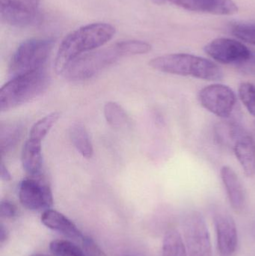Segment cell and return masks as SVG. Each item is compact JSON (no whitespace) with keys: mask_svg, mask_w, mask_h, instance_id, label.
Instances as JSON below:
<instances>
[{"mask_svg":"<svg viewBox=\"0 0 255 256\" xmlns=\"http://www.w3.org/2000/svg\"><path fill=\"white\" fill-rule=\"evenodd\" d=\"M17 214L16 206L8 200H2L0 204V215L5 219H12Z\"/></svg>","mask_w":255,"mask_h":256,"instance_id":"obj_27","label":"cell"},{"mask_svg":"<svg viewBox=\"0 0 255 256\" xmlns=\"http://www.w3.org/2000/svg\"><path fill=\"white\" fill-rule=\"evenodd\" d=\"M155 70L170 74L192 76L204 80H221L223 72L216 63L203 57L187 54L160 56L149 62Z\"/></svg>","mask_w":255,"mask_h":256,"instance_id":"obj_2","label":"cell"},{"mask_svg":"<svg viewBox=\"0 0 255 256\" xmlns=\"http://www.w3.org/2000/svg\"><path fill=\"white\" fill-rule=\"evenodd\" d=\"M22 126L17 123H1L0 127V152L3 156L17 144L22 135Z\"/></svg>","mask_w":255,"mask_h":256,"instance_id":"obj_18","label":"cell"},{"mask_svg":"<svg viewBox=\"0 0 255 256\" xmlns=\"http://www.w3.org/2000/svg\"><path fill=\"white\" fill-rule=\"evenodd\" d=\"M118 46L124 56L140 55L150 52L151 46L142 40H130L118 42Z\"/></svg>","mask_w":255,"mask_h":256,"instance_id":"obj_25","label":"cell"},{"mask_svg":"<svg viewBox=\"0 0 255 256\" xmlns=\"http://www.w3.org/2000/svg\"><path fill=\"white\" fill-rule=\"evenodd\" d=\"M192 12L217 15H232L238 12L233 0H166Z\"/></svg>","mask_w":255,"mask_h":256,"instance_id":"obj_12","label":"cell"},{"mask_svg":"<svg viewBox=\"0 0 255 256\" xmlns=\"http://www.w3.org/2000/svg\"><path fill=\"white\" fill-rule=\"evenodd\" d=\"M40 220L45 226L58 232L69 238L80 242L84 237L80 230L70 220L57 210L50 208L45 210Z\"/></svg>","mask_w":255,"mask_h":256,"instance_id":"obj_15","label":"cell"},{"mask_svg":"<svg viewBox=\"0 0 255 256\" xmlns=\"http://www.w3.org/2000/svg\"></svg>","mask_w":255,"mask_h":256,"instance_id":"obj_32","label":"cell"},{"mask_svg":"<svg viewBox=\"0 0 255 256\" xmlns=\"http://www.w3.org/2000/svg\"><path fill=\"white\" fill-rule=\"evenodd\" d=\"M184 237L187 256H212L211 237L202 214L192 212L186 215Z\"/></svg>","mask_w":255,"mask_h":256,"instance_id":"obj_6","label":"cell"},{"mask_svg":"<svg viewBox=\"0 0 255 256\" xmlns=\"http://www.w3.org/2000/svg\"><path fill=\"white\" fill-rule=\"evenodd\" d=\"M199 100L207 110L220 118H227L235 110L237 97L235 92L223 84H212L200 90Z\"/></svg>","mask_w":255,"mask_h":256,"instance_id":"obj_7","label":"cell"},{"mask_svg":"<svg viewBox=\"0 0 255 256\" xmlns=\"http://www.w3.org/2000/svg\"><path fill=\"white\" fill-rule=\"evenodd\" d=\"M19 202L30 210H47L53 204L50 188L36 178H27L21 182L18 191Z\"/></svg>","mask_w":255,"mask_h":256,"instance_id":"obj_9","label":"cell"},{"mask_svg":"<svg viewBox=\"0 0 255 256\" xmlns=\"http://www.w3.org/2000/svg\"><path fill=\"white\" fill-rule=\"evenodd\" d=\"M124 56L118 43L113 46L82 54L73 60L64 70V76L70 80H85L92 78Z\"/></svg>","mask_w":255,"mask_h":256,"instance_id":"obj_5","label":"cell"},{"mask_svg":"<svg viewBox=\"0 0 255 256\" xmlns=\"http://www.w3.org/2000/svg\"><path fill=\"white\" fill-rule=\"evenodd\" d=\"M231 31L238 38L255 45V22H236L232 25Z\"/></svg>","mask_w":255,"mask_h":256,"instance_id":"obj_23","label":"cell"},{"mask_svg":"<svg viewBox=\"0 0 255 256\" xmlns=\"http://www.w3.org/2000/svg\"><path fill=\"white\" fill-rule=\"evenodd\" d=\"M220 176L232 207L236 212H242L247 204V196L239 176L229 166L222 167Z\"/></svg>","mask_w":255,"mask_h":256,"instance_id":"obj_13","label":"cell"},{"mask_svg":"<svg viewBox=\"0 0 255 256\" xmlns=\"http://www.w3.org/2000/svg\"><path fill=\"white\" fill-rule=\"evenodd\" d=\"M8 238V232H7V228L3 226V224H1L0 226V243L2 244Z\"/></svg>","mask_w":255,"mask_h":256,"instance_id":"obj_29","label":"cell"},{"mask_svg":"<svg viewBox=\"0 0 255 256\" xmlns=\"http://www.w3.org/2000/svg\"><path fill=\"white\" fill-rule=\"evenodd\" d=\"M40 0H0L1 20L14 26H25L37 16Z\"/></svg>","mask_w":255,"mask_h":256,"instance_id":"obj_10","label":"cell"},{"mask_svg":"<svg viewBox=\"0 0 255 256\" xmlns=\"http://www.w3.org/2000/svg\"><path fill=\"white\" fill-rule=\"evenodd\" d=\"M80 244L81 248L88 256H108L97 244L88 236H84Z\"/></svg>","mask_w":255,"mask_h":256,"instance_id":"obj_26","label":"cell"},{"mask_svg":"<svg viewBox=\"0 0 255 256\" xmlns=\"http://www.w3.org/2000/svg\"><path fill=\"white\" fill-rule=\"evenodd\" d=\"M115 33V27L105 22L88 24L75 30L60 45L55 58V72L58 74H64L73 60L103 46L113 38Z\"/></svg>","mask_w":255,"mask_h":256,"instance_id":"obj_1","label":"cell"},{"mask_svg":"<svg viewBox=\"0 0 255 256\" xmlns=\"http://www.w3.org/2000/svg\"><path fill=\"white\" fill-rule=\"evenodd\" d=\"M205 50L215 61L225 64L244 66L254 55L244 44L227 38L214 39L205 46Z\"/></svg>","mask_w":255,"mask_h":256,"instance_id":"obj_8","label":"cell"},{"mask_svg":"<svg viewBox=\"0 0 255 256\" xmlns=\"http://www.w3.org/2000/svg\"><path fill=\"white\" fill-rule=\"evenodd\" d=\"M214 222L220 256H233L238 245V233L235 220L229 212L217 208L214 212Z\"/></svg>","mask_w":255,"mask_h":256,"instance_id":"obj_11","label":"cell"},{"mask_svg":"<svg viewBox=\"0 0 255 256\" xmlns=\"http://www.w3.org/2000/svg\"><path fill=\"white\" fill-rule=\"evenodd\" d=\"M49 82V76L43 68L12 78L0 90V110H10L38 97L46 90Z\"/></svg>","mask_w":255,"mask_h":256,"instance_id":"obj_3","label":"cell"},{"mask_svg":"<svg viewBox=\"0 0 255 256\" xmlns=\"http://www.w3.org/2000/svg\"><path fill=\"white\" fill-rule=\"evenodd\" d=\"M253 138H254V140H255V127H254V136H253Z\"/></svg>","mask_w":255,"mask_h":256,"instance_id":"obj_31","label":"cell"},{"mask_svg":"<svg viewBox=\"0 0 255 256\" xmlns=\"http://www.w3.org/2000/svg\"><path fill=\"white\" fill-rule=\"evenodd\" d=\"M234 152L247 177L255 176V140L243 130L233 144Z\"/></svg>","mask_w":255,"mask_h":256,"instance_id":"obj_14","label":"cell"},{"mask_svg":"<svg viewBox=\"0 0 255 256\" xmlns=\"http://www.w3.org/2000/svg\"><path fill=\"white\" fill-rule=\"evenodd\" d=\"M21 161L29 176L38 178L43 167L41 142L28 138L22 147Z\"/></svg>","mask_w":255,"mask_h":256,"instance_id":"obj_16","label":"cell"},{"mask_svg":"<svg viewBox=\"0 0 255 256\" xmlns=\"http://www.w3.org/2000/svg\"><path fill=\"white\" fill-rule=\"evenodd\" d=\"M49 250L55 256H88L81 246L67 240H52Z\"/></svg>","mask_w":255,"mask_h":256,"instance_id":"obj_22","label":"cell"},{"mask_svg":"<svg viewBox=\"0 0 255 256\" xmlns=\"http://www.w3.org/2000/svg\"><path fill=\"white\" fill-rule=\"evenodd\" d=\"M162 256H187L182 236L175 230H169L164 236Z\"/></svg>","mask_w":255,"mask_h":256,"instance_id":"obj_19","label":"cell"},{"mask_svg":"<svg viewBox=\"0 0 255 256\" xmlns=\"http://www.w3.org/2000/svg\"><path fill=\"white\" fill-rule=\"evenodd\" d=\"M52 45L48 39H31L21 44L10 60V76L16 78L43 68Z\"/></svg>","mask_w":255,"mask_h":256,"instance_id":"obj_4","label":"cell"},{"mask_svg":"<svg viewBox=\"0 0 255 256\" xmlns=\"http://www.w3.org/2000/svg\"><path fill=\"white\" fill-rule=\"evenodd\" d=\"M69 134L72 143L79 153L84 158H91L94 154V149L85 126L81 123L73 124L70 128Z\"/></svg>","mask_w":255,"mask_h":256,"instance_id":"obj_17","label":"cell"},{"mask_svg":"<svg viewBox=\"0 0 255 256\" xmlns=\"http://www.w3.org/2000/svg\"><path fill=\"white\" fill-rule=\"evenodd\" d=\"M29 256H47L43 255V254H34V255H31Z\"/></svg>","mask_w":255,"mask_h":256,"instance_id":"obj_30","label":"cell"},{"mask_svg":"<svg viewBox=\"0 0 255 256\" xmlns=\"http://www.w3.org/2000/svg\"><path fill=\"white\" fill-rule=\"evenodd\" d=\"M59 118V112H53L40 118L31 127L29 132V138L42 142L45 136L49 134L52 128L56 124Z\"/></svg>","mask_w":255,"mask_h":256,"instance_id":"obj_21","label":"cell"},{"mask_svg":"<svg viewBox=\"0 0 255 256\" xmlns=\"http://www.w3.org/2000/svg\"><path fill=\"white\" fill-rule=\"evenodd\" d=\"M104 116L109 126L122 128L129 122L128 116L124 109L115 102H108L104 106Z\"/></svg>","mask_w":255,"mask_h":256,"instance_id":"obj_20","label":"cell"},{"mask_svg":"<svg viewBox=\"0 0 255 256\" xmlns=\"http://www.w3.org/2000/svg\"><path fill=\"white\" fill-rule=\"evenodd\" d=\"M1 178L2 180L7 182L11 179V176H10V172H9L7 168H6L4 166V162L1 161Z\"/></svg>","mask_w":255,"mask_h":256,"instance_id":"obj_28","label":"cell"},{"mask_svg":"<svg viewBox=\"0 0 255 256\" xmlns=\"http://www.w3.org/2000/svg\"><path fill=\"white\" fill-rule=\"evenodd\" d=\"M240 98L248 112L255 117V86L251 82H242L238 90Z\"/></svg>","mask_w":255,"mask_h":256,"instance_id":"obj_24","label":"cell"}]
</instances>
